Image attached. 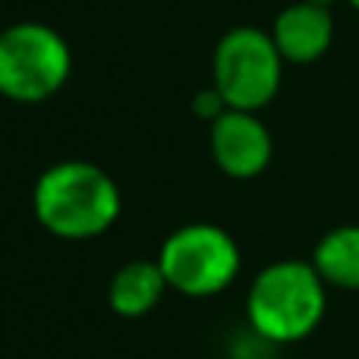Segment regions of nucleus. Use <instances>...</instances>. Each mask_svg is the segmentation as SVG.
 I'll use <instances>...</instances> for the list:
<instances>
[{"label":"nucleus","mask_w":359,"mask_h":359,"mask_svg":"<svg viewBox=\"0 0 359 359\" xmlns=\"http://www.w3.org/2000/svg\"><path fill=\"white\" fill-rule=\"evenodd\" d=\"M35 221L57 240L82 243L107 233L123 211L117 180L82 158L57 161L32 186Z\"/></svg>","instance_id":"nucleus-1"},{"label":"nucleus","mask_w":359,"mask_h":359,"mask_svg":"<svg viewBox=\"0 0 359 359\" xmlns=\"http://www.w3.org/2000/svg\"><path fill=\"white\" fill-rule=\"evenodd\" d=\"M328 290L312 262L280 259L252 278L246 293V325L271 347L299 344L318 331L328 312Z\"/></svg>","instance_id":"nucleus-2"},{"label":"nucleus","mask_w":359,"mask_h":359,"mask_svg":"<svg viewBox=\"0 0 359 359\" xmlns=\"http://www.w3.org/2000/svg\"><path fill=\"white\" fill-rule=\"evenodd\" d=\"M73 76L69 41L48 22H13L0 29V95L16 104L54 98Z\"/></svg>","instance_id":"nucleus-3"},{"label":"nucleus","mask_w":359,"mask_h":359,"mask_svg":"<svg viewBox=\"0 0 359 359\" xmlns=\"http://www.w3.org/2000/svg\"><path fill=\"white\" fill-rule=\"evenodd\" d=\"M168 287L180 297L208 299L233 287L243 268L240 243L221 224L192 221L177 227L158 249Z\"/></svg>","instance_id":"nucleus-4"},{"label":"nucleus","mask_w":359,"mask_h":359,"mask_svg":"<svg viewBox=\"0 0 359 359\" xmlns=\"http://www.w3.org/2000/svg\"><path fill=\"white\" fill-rule=\"evenodd\" d=\"M284 67L271 32L259 25H233L215 44L211 86L224 95L227 107L259 114L278 98Z\"/></svg>","instance_id":"nucleus-5"},{"label":"nucleus","mask_w":359,"mask_h":359,"mask_svg":"<svg viewBox=\"0 0 359 359\" xmlns=\"http://www.w3.org/2000/svg\"><path fill=\"white\" fill-rule=\"evenodd\" d=\"M208 151L215 168L230 180H255L271 164L274 139L259 114L227 107L208 126Z\"/></svg>","instance_id":"nucleus-6"},{"label":"nucleus","mask_w":359,"mask_h":359,"mask_svg":"<svg viewBox=\"0 0 359 359\" xmlns=\"http://www.w3.org/2000/svg\"><path fill=\"white\" fill-rule=\"evenodd\" d=\"M268 32H271L284 63L309 67V63L322 60L334 44V16H331L328 6L297 0L274 16Z\"/></svg>","instance_id":"nucleus-7"},{"label":"nucleus","mask_w":359,"mask_h":359,"mask_svg":"<svg viewBox=\"0 0 359 359\" xmlns=\"http://www.w3.org/2000/svg\"><path fill=\"white\" fill-rule=\"evenodd\" d=\"M168 290V278L158 259H133L114 271L107 284V306L120 318H142L161 303Z\"/></svg>","instance_id":"nucleus-8"},{"label":"nucleus","mask_w":359,"mask_h":359,"mask_svg":"<svg viewBox=\"0 0 359 359\" xmlns=\"http://www.w3.org/2000/svg\"><path fill=\"white\" fill-rule=\"evenodd\" d=\"M309 262L328 287L359 293V224L331 227L316 243Z\"/></svg>","instance_id":"nucleus-9"},{"label":"nucleus","mask_w":359,"mask_h":359,"mask_svg":"<svg viewBox=\"0 0 359 359\" xmlns=\"http://www.w3.org/2000/svg\"><path fill=\"white\" fill-rule=\"evenodd\" d=\"M227 111V101H224V95L217 92L215 86H208V88H198L196 95H192V114H196L198 120H205V123H215L221 114Z\"/></svg>","instance_id":"nucleus-10"},{"label":"nucleus","mask_w":359,"mask_h":359,"mask_svg":"<svg viewBox=\"0 0 359 359\" xmlns=\"http://www.w3.org/2000/svg\"><path fill=\"white\" fill-rule=\"evenodd\" d=\"M306 4H316V6H328V10H331V6H334L337 0H306Z\"/></svg>","instance_id":"nucleus-11"},{"label":"nucleus","mask_w":359,"mask_h":359,"mask_svg":"<svg viewBox=\"0 0 359 359\" xmlns=\"http://www.w3.org/2000/svg\"><path fill=\"white\" fill-rule=\"evenodd\" d=\"M347 4H350V6H353V10H356V13H359V0H347Z\"/></svg>","instance_id":"nucleus-12"},{"label":"nucleus","mask_w":359,"mask_h":359,"mask_svg":"<svg viewBox=\"0 0 359 359\" xmlns=\"http://www.w3.org/2000/svg\"><path fill=\"white\" fill-rule=\"evenodd\" d=\"M259 359H280V356H271V353H265V356H259Z\"/></svg>","instance_id":"nucleus-13"}]
</instances>
